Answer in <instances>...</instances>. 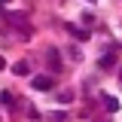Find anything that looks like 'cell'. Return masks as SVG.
<instances>
[{
	"mask_svg": "<svg viewBox=\"0 0 122 122\" xmlns=\"http://www.w3.org/2000/svg\"><path fill=\"white\" fill-rule=\"evenodd\" d=\"M30 86H34L37 92H52V89H55L52 76H43V73H40V76H34V82H30Z\"/></svg>",
	"mask_w": 122,
	"mask_h": 122,
	"instance_id": "obj_1",
	"label": "cell"
},
{
	"mask_svg": "<svg viewBox=\"0 0 122 122\" xmlns=\"http://www.w3.org/2000/svg\"><path fill=\"white\" fill-rule=\"evenodd\" d=\"M46 58H49L52 73H61V67H64V64H61V52H58V49H49V55H46Z\"/></svg>",
	"mask_w": 122,
	"mask_h": 122,
	"instance_id": "obj_2",
	"label": "cell"
},
{
	"mask_svg": "<svg viewBox=\"0 0 122 122\" xmlns=\"http://www.w3.org/2000/svg\"><path fill=\"white\" fill-rule=\"evenodd\" d=\"M70 34H73V37H76V40H79V43H86V40H89V37H92V34H89V30H86V28H76V25H70Z\"/></svg>",
	"mask_w": 122,
	"mask_h": 122,
	"instance_id": "obj_3",
	"label": "cell"
},
{
	"mask_svg": "<svg viewBox=\"0 0 122 122\" xmlns=\"http://www.w3.org/2000/svg\"><path fill=\"white\" fill-rule=\"evenodd\" d=\"M12 73L15 76H28L30 73V64H28V61H18V64H12Z\"/></svg>",
	"mask_w": 122,
	"mask_h": 122,
	"instance_id": "obj_4",
	"label": "cell"
},
{
	"mask_svg": "<svg viewBox=\"0 0 122 122\" xmlns=\"http://www.w3.org/2000/svg\"><path fill=\"white\" fill-rule=\"evenodd\" d=\"M104 107L110 110V113H116V110H119V101H116L113 95H104Z\"/></svg>",
	"mask_w": 122,
	"mask_h": 122,
	"instance_id": "obj_5",
	"label": "cell"
},
{
	"mask_svg": "<svg viewBox=\"0 0 122 122\" xmlns=\"http://www.w3.org/2000/svg\"><path fill=\"white\" fill-rule=\"evenodd\" d=\"M113 61H116V58H113V52H107L104 58H101V67H104V70H110V67H113Z\"/></svg>",
	"mask_w": 122,
	"mask_h": 122,
	"instance_id": "obj_6",
	"label": "cell"
},
{
	"mask_svg": "<svg viewBox=\"0 0 122 122\" xmlns=\"http://www.w3.org/2000/svg\"><path fill=\"white\" fill-rule=\"evenodd\" d=\"M58 101H61V104H67V101H73V92H70V89L58 92Z\"/></svg>",
	"mask_w": 122,
	"mask_h": 122,
	"instance_id": "obj_7",
	"label": "cell"
},
{
	"mask_svg": "<svg viewBox=\"0 0 122 122\" xmlns=\"http://www.w3.org/2000/svg\"><path fill=\"white\" fill-rule=\"evenodd\" d=\"M64 119H67V113H64V110H55V113L49 116V122H64Z\"/></svg>",
	"mask_w": 122,
	"mask_h": 122,
	"instance_id": "obj_8",
	"label": "cell"
},
{
	"mask_svg": "<svg viewBox=\"0 0 122 122\" xmlns=\"http://www.w3.org/2000/svg\"><path fill=\"white\" fill-rule=\"evenodd\" d=\"M82 25H86V28H92V25H95V15L86 12V15H82Z\"/></svg>",
	"mask_w": 122,
	"mask_h": 122,
	"instance_id": "obj_9",
	"label": "cell"
},
{
	"mask_svg": "<svg viewBox=\"0 0 122 122\" xmlns=\"http://www.w3.org/2000/svg\"><path fill=\"white\" fill-rule=\"evenodd\" d=\"M3 67H6V61H3V58H0V70H3Z\"/></svg>",
	"mask_w": 122,
	"mask_h": 122,
	"instance_id": "obj_10",
	"label": "cell"
},
{
	"mask_svg": "<svg viewBox=\"0 0 122 122\" xmlns=\"http://www.w3.org/2000/svg\"><path fill=\"white\" fill-rule=\"evenodd\" d=\"M0 3H6V0H0Z\"/></svg>",
	"mask_w": 122,
	"mask_h": 122,
	"instance_id": "obj_11",
	"label": "cell"
}]
</instances>
